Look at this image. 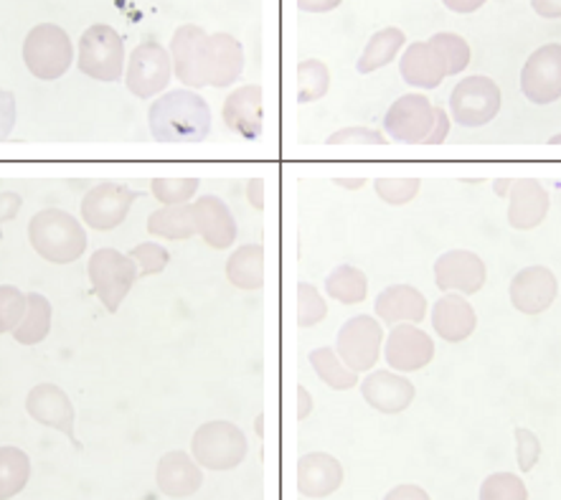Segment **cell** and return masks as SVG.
I'll return each mask as SVG.
<instances>
[{
    "label": "cell",
    "mask_w": 561,
    "mask_h": 500,
    "mask_svg": "<svg viewBox=\"0 0 561 500\" xmlns=\"http://www.w3.org/2000/svg\"><path fill=\"white\" fill-rule=\"evenodd\" d=\"M148 127L158 143H204L211 133V107L188 87L163 92L150 104Z\"/></svg>",
    "instance_id": "obj_1"
},
{
    "label": "cell",
    "mask_w": 561,
    "mask_h": 500,
    "mask_svg": "<svg viewBox=\"0 0 561 500\" xmlns=\"http://www.w3.org/2000/svg\"><path fill=\"white\" fill-rule=\"evenodd\" d=\"M28 241L42 260L71 264L87 252V229L64 208H42L31 216Z\"/></svg>",
    "instance_id": "obj_2"
},
{
    "label": "cell",
    "mask_w": 561,
    "mask_h": 500,
    "mask_svg": "<svg viewBox=\"0 0 561 500\" xmlns=\"http://www.w3.org/2000/svg\"><path fill=\"white\" fill-rule=\"evenodd\" d=\"M191 455L204 470L229 473L237 470L250 455V442L242 427L227 419H214L198 427L191 438Z\"/></svg>",
    "instance_id": "obj_3"
},
{
    "label": "cell",
    "mask_w": 561,
    "mask_h": 500,
    "mask_svg": "<svg viewBox=\"0 0 561 500\" xmlns=\"http://www.w3.org/2000/svg\"><path fill=\"white\" fill-rule=\"evenodd\" d=\"M87 274H90L94 295L100 297L104 310L112 312V316L125 303V297L130 295L135 282L140 280V270L133 262V257L112 247H102L90 257Z\"/></svg>",
    "instance_id": "obj_4"
},
{
    "label": "cell",
    "mask_w": 561,
    "mask_h": 500,
    "mask_svg": "<svg viewBox=\"0 0 561 500\" xmlns=\"http://www.w3.org/2000/svg\"><path fill=\"white\" fill-rule=\"evenodd\" d=\"M23 64L42 82L61 79L75 64V46H71L67 31L54 26V23L31 29L26 42H23Z\"/></svg>",
    "instance_id": "obj_5"
},
{
    "label": "cell",
    "mask_w": 561,
    "mask_h": 500,
    "mask_svg": "<svg viewBox=\"0 0 561 500\" xmlns=\"http://www.w3.org/2000/svg\"><path fill=\"white\" fill-rule=\"evenodd\" d=\"M77 67L84 77L98 82H119L125 77V44L112 26H90L79 38Z\"/></svg>",
    "instance_id": "obj_6"
},
{
    "label": "cell",
    "mask_w": 561,
    "mask_h": 500,
    "mask_svg": "<svg viewBox=\"0 0 561 500\" xmlns=\"http://www.w3.org/2000/svg\"><path fill=\"white\" fill-rule=\"evenodd\" d=\"M503 104L501 87L491 77L472 75L455 84L450 94V115L460 127H485L499 117Z\"/></svg>",
    "instance_id": "obj_7"
},
{
    "label": "cell",
    "mask_w": 561,
    "mask_h": 500,
    "mask_svg": "<svg viewBox=\"0 0 561 500\" xmlns=\"http://www.w3.org/2000/svg\"><path fill=\"white\" fill-rule=\"evenodd\" d=\"M383 351V328L374 316H356L346 320L335 338V353L356 374L374 371Z\"/></svg>",
    "instance_id": "obj_8"
},
{
    "label": "cell",
    "mask_w": 561,
    "mask_h": 500,
    "mask_svg": "<svg viewBox=\"0 0 561 500\" xmlns=\"http://www.w3.org/2000/svg\"><path fill=\"white\" fill-rule=\"evenodd\" d=\"M173 61L171 52L158 42H146L135 46L130 61L125 67V87L138 100H153L171 84Z\"/></svg>",
    "instance_id": "obj_9"
},
{
    "label": "cell",
    "mask_w": 561,
    "mask_h": 500,
    "mask_svg": "<svg viewBox=\"0 0 561 500\" xmlns=\"http://www.w3.org/2000/svg\"><path fill=\"white\" fill-rule=\"evenodd\" d=\"M435 127V104L424 92L402 94L383 115V135L402 145H424Z\"/></svg>",
    "instance_id": "obj_10"
},
{
    "label": "cell",
    "mask_w": 561,
    "mask_h": 500,
    "mask_svg": "<svg viewBox=\"0 0 561 500\" xmlns=\"http://www.w3.org/2000/svg\"><path fill=\"white\" fill-rule=\"evenodd\" d=\"M142 196L140 191L127 189L123 183L102 181L84 193L82 198V221L94 231H112L127 219L135 201Z\"/></svg>",
    "instance_id": "obj_11"
},
{
    "label": "cell",
    "mask_w": 561,
    "mask_h": 500,
    "mask_svg": "<svg viewBox=\"0 0 561 500\" xmlns=\"http://www.w3.org/2000/svg\"><path fill=\"white\" fill-rule=\"evenodd\" d=\"M520 92L539 107L561 100V44L539 46L528 56L520 69Z\"/></svg>",
    "instance_id": "obj_12"
},
{
    "label": "cell",
    "mask_w": 561,
    "mask_h": 500,
    "mask_svg": "<svg viewBox=\"0 0 561 500\" xmlns=\"http://www.w3.org/2000/svg\"><path fill=\"white\" fill-rule=\"evenodd\" d=\"M26 411L34 422L51 427V430L61 432L75 450H84L82 442H79L75 427H77V411L71 405L69 394L61 389L59 384H36L34 389L28 391L26 397Z\"/></svg>",
    "instance_id": "obj_13"
},
{
    "label": "cell",
    "mask_w": 561,
    "mask_h": 500,
    "mask_svg": "<svg viewBox=\"0 0 561 500\" xmlns=\"http://www.w3.org/2000/svg\"><path fill=\"white\" fill-rule=\"evenodd\" d=\"M383 359H387L391 371L414 374V371H422L432 364L435 341L414 322H399V326L389 328L387 341H383Z\"/></svg>",
    "instance_id": "obj_14"
},
{
    "label": "cell",
    "mask_w": 561,
    "mask_h": 500,
    "mask_svg": "<svg viewBox=\"0 0 561 500\" xmlns=\"http://www.w3.org/2000/svg\"><path fill=\"white\" fill-rule=\"evenodd\" d=\"M173 75L188 90L208 87V34L198 26H181L171 42Z\"/></svg>",
    "instance_id": "obj_15"
},
{
    "label": "cell",
    "mask_w": 561,
    "mask_h": 500,
    "mask_svg": "<svg viewBox=\"0 0 561 500\" xmlns=\"http://www.w3.org/2000/svg\"><path fill=\"white\" fill-rule=\"evenodd\" d=\"M488 268L480 254L470 249H450L439 254L435 262V285L443 293H460L465 297L480 293L485 287Z\"/></svg>",
    "instance_id": "obj_16"
},
{
    "label": "cell",
    "mask_w": 561,
    "mask_h": 500,
    "mask_svg": "<svg viewBox=\"0 0 561 500\" xmlns=\"http://www.w3.org/2000/svg\"><path fill=\"white\" fill-rule=\"evenodd\" d=\"M511 305L520 316H541L554 305L559 295V280L543 264H534V268H524L513 274L508 285Z\"/></svg>",
    "instance_id": "obj_17"
},
{
    "label": "cell",
    "mask_w": 561,
    "mask_h": 500,
    "mask_svg": "<svg viewBox=\"0 0 561 500\" xmlns=\"http://www.w3.org/2000/svg\"><path fill=\"white\" fill-rule=\"evenodd\" d=\"M360 397L374 411L381 414H402L416 397L414 384L409 382L407 374L399 371H368L360 382Z\"/></svg>",
    "instance_id": "obj_18"
},
{
    "label": "cell",
    "mask_w": 561,
    "mask_h": 500,
    "mask_svg": "<svg viewBox=\"0 0 561 500\" xmlns=\"http://www.w3.org/2000/svg\"><path fill=\"white\" fill-rule=\"evenodd\" d=\"M224 125L244 140H260L264 135V90L260 84H247L231 90L221 110Z\"/></svg>",
    "instance_id": "obj_19"
},
{
    "label": "cell",
    "mask_w": 561,
    "mask_h": 500,
    "mask_svg": "<svg viewBox=\"0 0 561 500\" xmlns=\"http://www.w3.org/2000/svg\"><path fill=\"white\" fill-rule=\"evenodd\" d=\"M399 75H402L404 84L414 87V90H437L447 79V61L435 42H414L404 48Z\"/></svg>",
    "instance_id": "obj_20"
},
{
    "label": "cell",
    "mask_w": 561,
    "mask_h": 500,
    "mask_svg": "<svg viewBox=\"0 0 561 500\" xmlns=\"http://www.w3.org/2000/svg\"><path fill=\"white\" fill-rule=\"evenodd\" d=\"M156 486L168 498H191L204 486V467L191 453L171 450L158 459Z\"/></svg>",
    "instance_id": "obj_21"
},
{
    "label": "cell",
    "mask_w": 561,
    "mask_h": 500,
    "mask_svg": "<svg viewBox=\"0 0 561 500\" xmlns=\"http://www.w3.org/2000/svg\"><path fill=\"white\" fill-rule=\"evenodd\" d=\"M549 191L536 179H516L508 193V224L516 231L539 229L549 216Z\"/></svg>",
    "instance_id": "obj_22"
},
{
    "label": "cell",
    "mask_w": 561,
    "mask_h": 500,
    "mask_svg": "<svg viewBox=\"0 0 561 500\" xmlns=\"http://www.w3.org/2000/svg\"><path fill=\"white\" fill-rule=\"evenodd\" d=\"M430 320L435 333L445 343H462L476 333L478 316L470 300L460 293H445L439 300L432 305Z\"/></svg>",
    "instance_id": "obj_23"
},
{
    "label": "cell",
    "mask_w": 561,
    "mask_h": 500,
    "mask_svg": "<svg viewBox=\"0 0 561 500\" xmlns=\"http://www.w3.org/2000/svg\"><path fill=\"white\" fill-rule=\"evenodd\" d=\"M194 216L196 231L211 249H229L237 241V219L224 198L204 193L194 201Z\"/></svg>",
    "instance_id": "obj_24"
},
{
    "label": "cell",
    "mask_w": 561,
    "mask_h": 500,
    "mask_svg": "<svg viewBox=\"0 0 561 500\" xmlns=\"http://www.w3.org/2000/svg\"><path fill=\"white\" fill-rule=\"evenodd\" d=\"M346 473L331 453H308L298 459V493L302 498H328L343 486Z\"/></svg>",
    "instance_id": "obj_25"
},
{
    "label": "cell",
    "mask_w": 561,
    "mask_h": 500,
    "mask_svg": "<svg viewBox=\"0 0 561 500\" xmlns=\"http://www.w3.org/2000/svg\"><path fill=\"white\" fill-rule=\"evenodd\" d=\"M374 310L376 318L389 328L399 326V322H414V326H420L424 316L430 312V305L422 289H416L414 285H389L376 297Z\"/></svg>",
    "instance_id": "obj_26"
},
{
    "label": "cell",
    "mask_w": 561,
    "mask_h": 500,
    "mask_svg": "<svg viewBox=\"0 0 561 500\" xmlns=\"http://www.w3.org/2000/svg\"><path fill=\"white\" fill-rule=\"evenodd\" d=\"M244 48L229 34L208 36V87L227 90L242 79Z\"/></svg>",
    "instance_id": "obj_27"
},
{
    "label": "cell",
    "mask_w": 561,
    "mask_h": 500,
    "mask_svg": "<svg viewBox=\"0 0 561 500\" xmlns=\"http://www.w3.org/2000/svg\"><path fill=\"white\" fill-rule=\"evenodd\" d=\"M148 231L158 239L168 241H186L196 237V216L194 204H175V206H160L148 216Z\"/></svg>",
    "instance_id": "obj_28"
},
{
    "label": "cell",
    "mask_w": 561,
    "mask_h": 500,
    "mask_svg": "<svg viewBox=\"0 0 561 500\" xmlns=\"http://www.w3.org/2000/svg\"><path fill=\"white\" fill-rule=\"evenodd\" d=\"M404 44H407V36L402 29L387 26L376 31V34L368 38L364 54L358 56L356 71L358 75H374V71L389 67V64L399 56V52H402Z\"/></svg>",
    "instance_id": "obj_29"
},
{
    "label": "cell",
    "mask_w": 561,
    "mask_h": 500,
    "mask_svg": "<svg viewBox=\"0 0 561 500\" xmlns=\"http://www.w3.org/2000/svg\"><path fill=\"white\" fill-rule=\"evenodd\" d=\"M227 280L237 289H254L264 287V247L262 245H244L231 252L227 260Z\"/></svg>",
    "instance_id": "obj_30"
},
{
    "label": "cell",
    "mask_w": 561,
    "mask_h": 500,
    "mask_svg": "<svg viewBox=\"0 0 561 500\" xmlns=\"http://www.w3.org/2000/svg\"><path fill=\"white\" fill-rule=\"evenodd\" d=\"M28 295V308L26 316L19 322V328L13 330L15 343L21 345H38L44 343L51 333V320H54V308L49 297L42 293H26Z\"/></svg>",
    "instance_id": "obj_31"
},
{
    "label": "cell",
    "mask_w": 561,
    "mask_h": 500,
    "mask_svg": "<svg viewBox=\"0 0 561 500\" xmlns=\"http://www.w3.org/2000/svg\"><path fill=\"white\" fill-rule=\"evenodd\" d=\"M31 480V457L21 447H0V500L23 493Z\"/></svg>",
    "instance_id": "obj_32"
},
{
    "label": "cell",
    "mask_w": 561,
    "mask_h": 500,
    "mask_svg": "<svg viewBox=\"0 0 561 500\" xmlns=\"http://www.w3.org/2000/svg\"><path fill=\"white\" fill-rule=\"evenodd\" d=\"M325 295L341 305H360L368 295V277L354 264H341L325 277Z\"/></svg>",
    "instance_id": "obj_33"
},
{
    "label": "cell",
    "mask_w": 561,
    "mask_h": 500,
    "mask_svg": "<svg viewBox=\"0 0 561 500\" xmlns=\"http://www.w3.org/2000/svg\"><path fill=\"white\" fill-rule=\"evenodd\" d=\"M310 366L312 371H316L320 382H323L325 386H331L333 391H348L354 389V386H358V374L354 368H348L346 364H343L339 353H335V349H316L310 351Z\"/></svg>",
    "instance_id": "obj_34"
},
{
    "label": "cell",
    "mask_w": 561,
    "mask_h": 500,
    "mask_svg": "<svg viewBox=\"0 0 561 500\" xmlns=\"http://www.w3.org/2000/svg\"><path fill=\"white\" fill-rule=\"evenodd\" d=\"M331 92V69L320 59H306L298 64V102L310 104L323 100Z\"/></svg>",
    "instance_id": "obj_35"
},
{
    "label": "cell",
    "mask_w": 561,
    "mask_h": 500,
    "mask_svg": "<svg viewBox=\"0 0 561 500\" xmlns=\"http://www.w3.org/2000/svg\"><path fill=\"white\" fill-rule=\"evenodd\" d=\"M478 500H528V488L516 473H493L480 482Z\"/></svg>",
    "instance_id": "obj_36"
},
{
    "label": "cell",
    "mask_w": 561,
    "mask_h": 500,
    "mask_svg": "<svg viewBox=\"0 0 561 500\" xmlns=\"http://www.w3.org/2000/svg\"><path fill=\"white\" fill-rule=\"evenodd\" d=\"M198 179H153L150 193L158 198L160 206L191 204V198L198 193Z\"/></svg>",
    "instance_id": "obj_37"
},
{
    "label": "cell",
    "mask_w": 561,
    "mask_h": 500,
    "mask_svg": "<svg viewBox=\"0 0 561 500\" xmlns=\"http://www.w3.org/2000/svg\"><path fill=\"white\" fill-rule=\"evenodd\" d=\"M28 295L15 285H0V336L13 333L26 316Z\"/></svg>",
    "instance_id": "obj_38"
},
{
    "label": "cell",
    "mask_w": 561,
    "mask_h": 500,
    "mask_svg": "<svg viewBox=\"0 0 561 500\" xmlns=\"http://www.w3.org/2000/svg\"><path fill=\"white\" fill-rule=\"evenodd\" d=\"M430 42H435L439 52H443L445 61H447V77L462 75V71L468 69L472 54H470V44L465 42L462 36L450 34V31H443V34L432 36Z\"/></svg>",
    "instance_id": "obj_39"
},
{
    "label": "cell",
    "mask_w": 561,
    "mask_h": 500,
    "mask_svg": "<svg viewBox=\"0 0 561 500\" xmlns=\"http://www.w3.org/2000/svg\"><path fill=\"white\" fill-rule=\"evenodd\" d=\"M328 316V303L320 295V289L310 282H300L298 285V326L300 328H316Z\"/></svg>",
    "instance_id": "obj_40"
},
{
    "label": "cell",
    "mask_w": 561,
    "mask_h": 500,
    "mask_svg": "<svg viewBox=\"0 0 561 500\" xmlns=\"http://www.w3.org/2000/svg\"><path fill=\"white\" fill-rule=\"evenodd\" d=\"M133 262L138 264L140 277H153V274L165 272L168 262H171V252L163 245H156V241H140L138 247H133L130 252Z\"/></svg>",
    "instance_id": "obj_41"
},
{
    "label": "cell",
    "mask_w": 561,
    "mask_h": 500,
    "mask_svg": "<svg viewBox=\"0 0 561 500\" xmlns=\"http://www.w3.org/2000/svg\"><path fill=\"white\" fill-rule=\"evenodd\" d=\"M422 189L420 179H376L374 191L383 204L389 206H404L409 201L416 198Z\"/></svg>",
    "instance_id": "obj_42"
},
{
    "label": "cell",
    "mask_w": 561,
    "mask_h": 500,
    "mask_svg": "<svg viewBox=\"0 0 561 500\" xmlns=\"http://www.w3.org/2000/svg\"><path fill=\"white\" fill-rule=\"evenodd\" d=\"M328 145H364V148H379V145H387V135L381 130H376V127H364V125H351V127H341V130H335L331 137H328Z\"/></svg>",
    "instance_id": "obj_43"
},
{
    "label": "cell",
    "mask_w": 561,
    "mask_h": 500,
    "mask_svg": "<svg viewBox=\"0 0 561 500\" xmlns=\"http://www.w3.org/2000/svg\"><path fill=\"white\" fill-rule=\"evenodd\" d=\"M541 459V440L526 427H516V463L520 473H531Z\"/></svg>",
    "instance_id": "obj_44"
},
{
    "label": "cell",
    "mask_w": 561,
    "mask_h": 500,
    "mask_svg": "<svg viewBox=\"0 0 561 500\" xmlns=\"http://www.w3.org/2000/svg\"><path fill=\"white\" fill-rule=\"evenodd\" d=\"M15 120H19V104H15V94L8 90H0V143H5L13 135Z\"/></svg>",
    "instance_id": "obj_45"
},
{
    "label": "cell",
    "mask_w": 561,
    "mask_h": 500,
    "mask_svg": "<svg viewBox=\"0 0 561 500\" xmlns=\"http://www.w3.org/2000/svg\"><path fill=\"white\" fill-rule=\"evenodd\" d=\"M23 198L15 191H3L0 193V239H3V224L13 221L15 216L21 214Z\"/></svg>",
    "instance_id": "obj_46"
},
{
    "label": "cell",
    "mask_w": 561,
    "mask_h": 500,
    "mask_svg": "<svg viewBox=\"0 0 561 500\" xmlns=\"http://www.w3.org/2000/svg\"><path fill=\"white\" fill-rule=\"evenodd\" d=\"M447 135H450V115H447L445 107H435V127H432V133L424 145H443L447 140Z\"/></svg>",
    "instance_id": "obj_47"
},
{
    "label": "cell",
    "mask_w": 561,
    "mask_h": 500,
    "mask_svg": "<svg viewBox=\"0 0 561 500\" xmlns=\"http://www.w3.org/2000/svg\"><path fill=\"white\" fill-rule=\"evenodd\" d=\"M383 500H432L427 490L422 486H414V482H402V486L391 488Z\"/></svg>",
    "instance_id": "obj_48"
},
{
    "label": "cell",
    "mask_w": 561,
    "mask_h": 500,
    "mask_svg": "<svg viewBox=\"0 0 561 500\" xmlns=\"http://www.w3.org/2000/svg\"><path fill=\"white\" fill-rule=\"evenodd\" d=\"M488 3V0H443V5L447 8V11L453 13H460V15H470L480 11Z\"/></svg>",
    "instance_id": "obj_49"
},
{
    "label": "cell",
    "mask_w": 561,
    "mask_h": 500,
    "mask_svg": "<svg viewBox=\"0 0 561 500\" xmlns=\"http://www.w3.org/2000/svg\"><path fill=\"white\" fill-rule=\"evenodd\" d=\"M531 8L541 19H561V0H531Z\"/></svg>",
    "instance_id": "obj_50"
},
{
    "label": "cell",
    "mask_w": 561,
    "mask_h": 500,
    "mask_svg": "<svg viewBox=\"0 0 561 500\" xmlns=\"http://www.w3.org/2000/svg\"><path fill=\"white\" fill-rule=\"evenodd\" d=\"M247 201H250L252 208H256V212H262L264 208V179L247 181Z\"/></svg>",
    "instance_id": "obj_51"
},
{
    "label": "cell",
    "mask_w": 561,
    "mask_h": 500,
    "mask_svg": "<svg viewBox=\"0 0 561 500\" xmlns=\"http://www.w3.org/2000/svg\"><path fill=\"white\" fill-rule=\"evenodd\" d=\"M343 3V0H298L300 11L306 13H328V11H335Z\"/></svg>",
    "instance_id": "obj_52"
},
{
    "label": "cell",
    "mask_w": 561,
    "mask_h": 500,
    "mask_svg": "<svg viewBox=\"0 0 561 500\" xmlns=\"http://www.w3.org/2000/svg\"><path fill=\"white\" fill-rule=\"evenodd\" d=\"M312 414V397L306 386H298V419L300 422H306V419Z\"/></svg>",
    "instance_id": "obj_53"
},
{
    "label": "cell",
    "mask_w": 561,
    "mask_h": 500,
    "mask_svg": "<svg viewBox=\"0 0 561 500\" xmlns=\"http://www.w3.org/2000/svg\"><path fill=\"white\" fill-rule=\"evenodd\" d=\"M333 183L339 185V189H346V191H358V189H364V185H366V179H335Z\"/></svg>",
    "instance_id": "obj_54"
},
{
    "label": "cell",
    "mask_w": 561,
    "mask_h": 500,
    "mask_svg": "<svg viewBox=\"0 0 561 500\" xmlns=\"http://www.w3.org/2000/svg\"><path fill=\"white\" fill-rule=\"evenodd\" d=\"M513 181H516V179H495V181H493V185H495V193H499L501 198H506L508 193H511V185H513Z\"/></svg>",
    "instance_id": "obj_55"
},
{
    "label": "cell",
    "mask_w": 561,
    "mask_h": 500,
    "mask_svg": "<svg viewBox=\"0 0 561 500\" xmlns=\"http://www.w3.org/2000/svg\"><path fill=\"white\" fill-rule=\"evenodd\" d=\"M262 427H264V419L256 417V434H262Z\"/></svg>",
    "instance_id": "obj_56"
},
{
    "label": "cell",
    "mask_w": 561,
    "mask_h": 500,
    "mask_svg": "<svg viewBox=\"0 0 561 500\" xmlns=\"http://www.w3.org/2000/svg\"><path fill=\"white\" fill-rule=\"evenodd\" d=\"M549 143H551V145H561V133H559V135H554V137H551Z\"/></svg>",
    "instance_id": "obj_57"
}]
</instances>
